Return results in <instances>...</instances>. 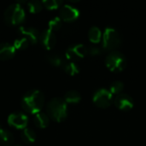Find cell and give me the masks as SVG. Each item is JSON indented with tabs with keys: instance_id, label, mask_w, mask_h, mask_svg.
<instances>
[{
	"instance_id": "1",
	"label": "cell",
	"mask_w": 146,
	"mask_h": 146,
	"mask_svg": "<svg viewBox=\"0 0 146 146\" xmlns=\"http://www.w3.org/2000/svg\"><path fill=\"white\" fill-rule=\"evenodd\" d=\"M44 104V96L38 90H31L24 94L21 98L22 109L30 113L37 114L40 112Z\"/></svg>"
},
{
	"instance_id": "2",
	"label": "cell",
	"mask_w": 146,
	"mask_h": 146,
	"mask_svg": "<svg viewBox=\"0 0 146 146\" xmlns=\"http://www.w3.org/2000/svg\"><path fill=\"white\" fill-rule=\"evenodd\" d=\"M47 115L52 120L61 122L68 116V104L63 98H54L47 104Z\"/></svg>"
},
{
	"instance_id": "3",
	"label": "cell",
	"mask_w": 146,
	"mask_h": 146,
	"mask_svg": "<svg viewBox=\"0 0 146 146\" xmlns=\"http://www.w3.org/2000/svg\"><path fill=\"white\" fill-rule=\"evenodd\" d=\"M26 17L25 10L19 3L10 4L4 11V20L10 26H18L21 24Z\"/></svg>"
},
{
	"instance_id": "4",
	"label": "cell",
	"mask_w": 146,
	"mask_h": 146,
	"mask_svg": "<svg viewBox=\"0 0 146 146\" xmlns=\"http://www.w3.org/2000/svg\"><path fill=\"white\" fill-rule=\"evenodd\" d=\"M122 42L120 33L112 27L105 28L103 33V47L106 50H115Z\"/></svg>"
},
{
	"instance_id": "5",
	"label": "cell",
	"mask_w": 146,
	"mask_h": 146,
	"mask_svg": "<svg viewBox=\"0 0 146 146\" xmlns=\"http://www.w3.org/2000/svg\"><path fill=\"white\" fill-rule=\"evenodd\" d=\"M105 64L110 71L118 73L126 68L127 59L121 51L113 50L106 56Z\"/></svg>"
},
{
	"instance_id": "6",
	"label": "cell",
	"mask_w": 146,
	"mask_h": 146,
	"mask_svg": "<svg viewBox=\"0 0 146 146\" xmlns=\"http://www.w3.org/2000/svg\"><path fill=\"white\" fill-rule=\"evenodd\" d=\"M92 101L95 105L99 108H108L113 102V94L110 90L100 88L94 92Z\"/></svg>"
},
{
	"instance_id": "7",
	"label": "cell",
	"mask_w": 146,
	"mask_h": 146,
	"mask_svg": "<svg viewBox=\"0 0 146 146\" xmlns=\"http://www.w3.org/2000/svg\"><path fill=\"white\" fill-rule=\"evenodd\" d=\"M87 55V47L82 44L70 45L66 50V56L70 62H76Z\"/></svg>"
},
{
	"instance_id": "8",
	"label": "cell",
	"mask_w": 146,
	"mask_h": 146,
	"mask_svg": "<svg viewBox=\"0 0 146 146\" xmlns=\"http://www.w3.org/2000/svg\"><path fill=\"white\" fill-rule=\"evenodd\" d=\"M8 122L11 127L15 128L25 129L28 122V118L22 112H15L9 115Z\"/></svg>"
},
{
	"instance_id": "9",
	"label": "cell",
	"mask_w": 146,
	"mask_h": 146,
	"mask_svg": "<svg viewBox=\"0 0 146 146\" xmlns=\"http://www.w3.org/2000/svg\"><path fill=\"white\" fill-rule=\"evenodd\" d=\"M80 15V11L77 8L70 4H65L60 9V18L65 21H74Z\"/></svg>"
},
{
	"instance_id": "10",
	"label": "cell",
	"mask_w": 146,
	"mask_h": 146,
	"mask_svg": "<svg viewBox=\"0 0 146 146\" xmlns=\"http://www.w3.org/2000/svg\"><path fill=\"white\" fill-rule=\"evenodd\" d=\"M114 104L115 107L121 110H130L133 107V99L128 94L120 93L115 97Z\"/></svg>"
},
{
	"instance_id": "11",
	"label": "cell",
	"mask_w": 146,
	"mask_h": 146,
	"mask_svg": "<svg viewBox=\"0 0 146 146\" xmlns=\"http://www.w3.org/2000/svg\"><path fill=\"white\" fill-rule=\"evenodd\" d=\"M21 37L26 38L31 44H36L40 38L39 32L32 27H20L18 29Z\"/></svg>"
},
{
	"instance_id": "12",
	"label": "cell",
	"mask_w": 146,
	"mask_h": 146,
	"mask_svg": "<svg viewBox=\"0 0 146 146\" xmlns=\"http://www.w3.org/2000/svg\"><path fill=\"white\" fill-rule=\"evenodd\" d=\"M40 42L41 44L46 49V50H50L52 49L56 43V37L55 33L50 31V29H46L43 31V33L40 34Z\"/></svg>"
},
{
	"instance_id": "13",
	"label": "cell",
	"mask_w": 146,
	"mask_h": 146,
	"mask_svg": "<svg viewBox=\"0 0 146 146\" xmlns=\"http://www.w3.org/2000/svg\"><path fill=\"white\" fill-rule=\"evenodd\" d=\"M15 48L9 43L0 44V60L6 61L14 57L15 54Z\"/></svg>"
},
{
	"instance_id": "14",
	"label": "cell",
	"mask_w": 146,
	"mask_h": 146,
	"mask_svg": "<svg viewBox=\"0 0 146 146\" xmlns=\"http://www.w3.org/2000/svg\"><path fill=\"white\" fill-rule=\"evenodd\" d=\"M33 121L36 127L39 128H45L50 123V117L45 113L38 112L34 115Z\"/></svg>"
},
{
	"instance_id": "15",
	"label": "cell",
	"mask_w": 146,
	"mask_h": 146,
	"mask_svg": "<svg viewBox=\"0 0 146 146\" xmlns=\"http://www.w3.org/2000/svg\"><path fill=\"white\" fill-rule=\"evenodd\" d=\"M14 143V136L13 134L4 129L0 125V144L3 146H11Z\"/></svg>"
},
{
	"instance_id": "16",
	"label": "cell",
	"mask_w": 146,
	"mask_h": 146,
	"mask_svg": "<svg viewBox=\"0 0 146 146\" xmlns=\"http://www.w3.org/2000/svg\"><path fill=\"white\" fill-rule=\"evenodd\" d=\"M47 61L49 63H50L52 66L63 68L64 64L66 63V61L64 58L57 53H50L47 56Z\"/></svg>"
},
{
	"instance_id": "17",
	"label": "cell",
	"mask_w": 146,
	"mask_h": 146,
	"mask_svg": "<svg viewBox=\"0 0 146 146\" xmlns=\"http://www.w3.org/2000/svg\"><path fill=\"white\" fill-rule=\"evenodd\" d=\"M64 100L67 104H78L81 100V95L79 92L74 90H70L67 92L64 95Z\"/></svg>"
},
{
	"instance_id": "18",
	"label": "cell",
	"mask_w": 146,
	"mask_h": 146,
	"mask_svg": "<svg viewBox=\"0 0 146 146\" xmlns=\"http://www.w3.org/2000/svg\"><path fill=\"white\" fill-rule=\"evenodd\" d=\"M88 37H89L90 41H92V43H98V42H100L101 38H103V34H102V32L99 29V27L93 26L89 29Z\"/></svg>"
},
{
	"instance_id": "19",
	"label": "cell",
	"mask_w": 146,
	"mask_h": 146,
	"mask_svg": "<svg viewBox=\"0 0 146 146\" xmlns=\"http://www.w3.org/2000/svg\"><path fill=\"white\" fill-rule=\"evenodd\" d=\"M21 139L27 144H32L36 139V133L31 128H25L21 132Z\"/></svg>"
},
{
	"instance_id": "20",
	"label": "cell",
	"mask_w": 146,
	"mask_h": 146,
	"mask_svg": "<svg viewBox=\"0 0 146 146\" xmlns=\"http://www.w3.org/2000/svg\"><path fill=\"white\" fill-rule=\"evenodd\" d=\"M62 68L69 75H75L80 72V67L75 62H66Z\"/></svg>"
},
{
	"instance_id": "21",
	"label": "cell",
	"mask_w": 146,
	"mask_h": 146,
	"mask_svg": "<svg viewBox=\"0 0 146 146\" xmlns=\"http://www.w3.org/2000/svg\"><path fill=\"white\" fill-rule=\"evenodd\" d=\"M27 8L28 10L31 13H38L39 11L42 10L43 9V2L38 1V0H32L29 1L27 3Z\"/></svg>"
},
{
	"instance_id": "22",
	"label": "cell",
	"mask_w": 146,
	"mask_h": 146,
	"mask_svg": "<svg viewBox=\"0 0 146 146\" xmlns=\"http://www.w3.org/2000/svg\"><path fill=\"white\" fill-rule=\"evenodd\" d=\"M124 88V84L120 81V80H115L112 82L110 86V92L112 94H120L123 91Z\"/></svg>"
},
{
	"instance_id": "23",
	"label": "cell",
	"mask_w": 146,
	"mask_h": 146,
	"mask_svg": "<svg viewBox=\"0 0 146 146\" xmlns=\"http://www.w3.org/2000/svg\"><path fill=\"white\" fill-rule=\"evenodd\" d=\"M30 42L24 37L18 38L15 40L14 42V46L15 50H25L26 48L28 47Z\"/></svg>"
},
{
	"instance_id": "24",
	"label": "cell",
	"mask_w": 146,
	"mask_h": 146,
	"mask_svg": "<svg viewBox=\"0 0 146 146\" xmlns=\"http://www.w3.org/2000/svg\"><path fill=\"white\" fill-rule=\"evenodd\" d=\"M62 19L60 17H54L51 20H50L48 26H49V29L50 31H57L61 28L62 27Z\"/></svg>"
},
{
	"instance_id": "25",
	"label": "cell",
	"mask_w": 146,
	"mask_h": 146,
	"mask_svg": "<svg viewBox=\"0 0 146 146\" xmlns=\"http://www.w3.org/2000/svg\"><path fill=\"white\" fill-rule=\"evenodd\" d=\"M61 0H45L43 2V5L48 9H56L62 5Z\"/></svg>"
},
{
	"instance_id": "26",
	"label": "cell",
	"mask_w": 146,
	"mask_h": 146,
	"mask_svg": "<svg viewBox=\"0 0 146 146\" xmlns=\"http://www.w3.org/2000/svg\"><path fill=\"white\" fill-rule=\"evenodd\" d=\"M102 53V50L98 46H90L87 48V55L89 56H99Z\"/></svg>"
},
{
	"instance_id": "27",
	"label": "cell",
	"mask_w": 146,
	"mask_h": 146,
	"mask_svg": "<svg viewBox=\"0 0 146 146\" xmlns=\"http://www.w3.org/2000/svg\"><path fill=\"white\" fill-rule=\"evenodd\" d=\"M15 146H21V145H15Z\"/></svg>"
},
{
	"instance_id": "28",
	"label": "cell",
	"mask_w": 146,
	"mask_h": 146,
	"mask_svg": "<svg viewBox=\"0 0 146 146\" xmlns=\"http://www.w3.org/2000/svg\"><path fill=\"white\" fill-rule=\"evenodd\" d=\"M0 146H1V144H0Z\"/></svg>"
}]
</instances>
